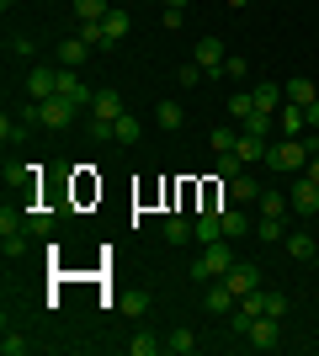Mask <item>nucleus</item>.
Returning a JSON list of instances; mask_svg holds the SVG:
<instances>
[{
	"label": "nucleus",
	"mask_w": 319,
	"mask_h": 356,
	"mask_svg": "<svg viewBox=\"0 0 319 356\" xmlns=\"http://www.w3.org/2000/svg\"><path fill=\"white\" fill-rule=\"evenodd\" d=\"M229 266H234L229 239H213V245H202L197 261H192V277H197V282H218V277H229Z\"/></svg>",
	"instance_id": "nucleus-1"
},
{
	"label": "nucleus",
	"mask_w": 319,
	"mask_h": 356,
	"mask_svg": "<svg viewBox=\"0 0 319 356\" xmlns=\"http://www.w3.org/2000/svg\"><path fill=\"white\" fill-rule=\"evenodd\" d=\"M309 154H319L304 138H282V144H266V170H304Z\"/></svg>",
	"instance_id": "nucleus-2"
},
{
	"label": "nucleus",
	"mask_w": 319,
	"mask_h": 356,
	"mask_svg": "<svg viewBox=\"0 0 319 356\" xmlns=\"http://www.w3.org/2000/svg\"><path fill=\"white\" fill-rule=\"evenodd\" d=\"M85 112L80 102H69V96H48L43 102V128H54V134H64V128H75V118Z\"/></svg>",
	"instance_id": "nucleus-3"
},
{
	"label": "nucleus",
	"mask_w": 319,
	"mask_h": 356,
	"mask_svg": "<svg viewBox=\"0 0 319 356\" xmlns=\"http://www.w3.org/2000/svg\"><path fill=\"white\" fill-rule=\"evenodd\" d=\"M27 96H32V102L59 96V70H54V64H32V70H27Z\"/></svg>",
	"instance_id": "nucleus-4"
},
{
	"label": "nucleus",
	"mask_w": 319,
	"mask_h": 356,
	"mask_svg": "<svg viewBox=\"0 0 319 356\" xmlns=\"http://www.w3.org/2000/svg\"><path fill=\"white\" fill-rule=\"evenodd\" d=\"M245 341L256 346V351H277V346H282V319H272V314H261L256 325H250V335H245Z\"/></svg>",
	"instance_id": "nucleus-5"
},
{
	"label": "nucleus",
	"mask_w": 319,
	"mask_h": 356,
	"mask_svg": "<svg viewBox=\"0 0 319 356\" xmlns=\"http://www.w3.org/2000/svg\"><path fill=\"white\" fill-rule=\"evenodd\" d=\"M234 303H240V298L229 293L224 277H218V282H208V293H202V309H208L213 319H229V314H234Z\"/></svg>",
	"instance_id": "nucleus-6"
},
{
	"label": "nucleus",
	"mask_w": 319,
	"mask_h": 356,
	"mask_svg": "<svg viewBox=\"0 0 319 356\" xmlns=\"http://www.w3.org/2000/svg\"><path fill=\"white\" fill-rule=\"evenodd\" d=\"M59 96H69V102H80L85 112H91V102H96V90L80 80V70H64L59 64Z\"/></svg>",
	"instance_id": "nucleus-7"
},
{
	"label": "nucleus",
	"mask_w": 319,
	"mask_h": 356,
	"mask_svg": "<svg viewBox=\"0 0 319 356\" xmlns=\"http://www.w3.org/2000/svg\"><path fill=\"white\" fill-rule=\"evenodd\" d=\"M224 282H229V293H234V298H245V293H256V287H261V271L250 266V261H234Z\"/></svg>",
	"instance_id": "nucleus-8"
},
{
	"label": "nucleus",
	"mask_w": 319,
	"mask_h": 356,
	"mask_svg": "<svg viewBox=\"0 0 319 356\" xmlns=\"http://www.w3.org/2000/svg\"><path fill=\"white\" fill-rule=\"evenodd\" d=\"M192 64H202L208 74H218L224 70V43H218V38H197V43H192Z\"/></svg>",
	"instance_id": "nucleus-9"
},
{
	"label": "nucleus",
	"mask_w": 319,
	"mask_h": 356,
	"mask_svg": "<svg viewBox=\"0 0 319 356\" xmlns=\"http://www.w3.org/2000/svg\"><path fill=\"white\" fill-rule=\"evenodd\" d=\"M101 32H106V48H117L122 38H128V32H133V16L122 11V6H112V11L101 16Z\"/></svg>",
	"instance_id": "nucleus-10"
},
{
	"label": "nucleus",
	"mask_w": 319,
	"mask_h": 356,
	"mask_svg": "<svg viewBox=\"0 0 319 356\" xmlns=\"http://www.w3.org/2000/svg\"><path fill=\"white\" fill-rule=\"evenodd\" d=\"M192 239H197V245L224 239V218H218V208H208V213H197V218H192Z\"/></svg>",
	"instance_id": "nucleus-11"
},
{
	"label": "nucleus",
	"mask_w": 319,
	"mask_h": 356,
	"mask_svg": "<svg viewBox=\"0 0 319 356\" xmlns=\"http://www.w3.org/2000/svg\"><path fill=\"white\" fill-rule=\"evenodd\" d=\"M288 202H293V213H304V218H309V213H319V181L304 176V181L288 192Z\"/></svg>",
	"instance_id": "nucleus-12"
},
{
	"label": "nucleus",
	"mask_w": 319,
	"mask_h": 356,
	"mask_svg": "<svg viewBox=\"0 0 319 356\" xmlns=\"http://www.w3.org/2000/svg\"><path fill=\"white\" fill-rule=\"evenodd\" d=\"M304 128H309L304 106H293V102H282V106H277V134H282V138H298Z\"/></svg>",
	"instance_id": "nucleus-13"
},
{
	"label": "nucleus",
	"mask_w": 319,
	"mask_h": 356,
	"mask_svg": "<svg viewBox=\"0 0 319 356\" xmlns=\"http://www.w3.org/2000/svg\"><path fill=\"white\" fill-rule=\"evenodd\" d=\"M85 54H91V43H80V38L54 43V64H64V70H80V64H85Z\"/></svg>",
	"instance_id": "nucleus-14"
},
{
	"label": "nucleus",
	"mask_w": 319,
	"mask_h": 356,
	"mask_svg": "<svg viewBox=\"0 0 319 356\" xmlns=\"http://www.w3.org/2000/svg\"><path fill=\"white\" fill-rule=\"evenodd\" d=\"M229 202H234V208H250V202H261V186H256V176H234L229 181Z\"/></svg>",
	"instance_id": "nucleus-15"
},
{
	"label": "nucleus",
	"mask_w": 319,
	"mask_h": 356,
	"mask_svg": "<svg viewBox=\"0 0 319 356\" xmlns=\"http://www.w3.org/2000/svg\"><path fill=\"white\" fill-rule=\"evenodd\" d=\"M282 102H293V106H309V102H319V86L314 80H282Z\"/></svg>",
	"instance_id": "nucleus-16"
},
{
	"label": "nucleus",
	"mask_w": 319,
	"mask_h": 356,
	"mask_svg": "<svg viewBox=\"0 0 319 356\" xmlns=\"http://www.w3.org/2000/svg\"><path fill=\"white\" fill-rule=\"evenodd\" d=\"M218 218H224V239H240V234H256V223L245 218L240 208H218Z\"/></svg>",
	"instance_id": "nucleus-17"
},
{
	"label": "nucleus",
	"mask_w": 319,
	"mask_h": 356,
	"mask_svg": "<svg viewBox=\"0 0 319 356\" xmlns=\"http://www.w3.org/2000/svg\"><path fill=\"white\" fill-rule=\"evenodd\" d=\"M282 245H288L293 261H314V255H319V234H288Z\"/></svg>",
	"instance_id": "nucleus-18"
},
{
	"label": "nucleus",
	"mask_w": 319,
	"mask_h": 356,
	"mask_svg": "<svg viewBox=\"0 0 319 356\" xmlns=\"http://www.w3.org/2000/svg\"><path fill=\"white\" fill-rule=\"evenodd\" d=\"M160 351H165V335H149V330H138L128 341V356H160Z\"/></svg>",
	"instance_id": "nucleus-19"
},
{
	"label": "nucleus",
	"mask_w": 319,
	"mask_h": 356,
	"mask_svg": "<svg viewBox=\"0 0 319 356\" xmlns=\"http://www.w3.org/2000/svg\"><path fill=\"white\" fill-rule=\"evenodd\" d=\"M277 128V112H250V118L240 122V134H250V138H266Z\"/></svg>",
	"instance_id": "nucleus-20"
},
{
	"label": "nucleus",
	"mask_w": 319,
	"mask_h": 356,
	"mask_svg": "<svg viewBox=\"0 0 319 356\" xmlns=\"http://www.w3.org/2000/svg\"><path fill=\"white\" fill-rule=\"evenodd\" d=\"M208 144H213V154H234L240 149V128H213Z\"/></svg>",
	"instance_id": "nucleus-21"
},
{
	"label": "nucleus",
	"mask_w": 319,
	"mask_h": 356,
	"mask_svg": "<svg viewBox=\"0 0 319 356\" xmlns=\"http://www.w3.org/2000/svg\"><path fill=\"white\" fill-rule=\"evenodd\" d=\"M165 351L170 356H192V351H197V335H192V330H170V335H165Z\"/></svg>",
	"instance_id": "nucleus-22"
},
{
	"label": "nucleus",
	"mask_w": 319,
	"mask_h": 356,
	"mask_svg": "<svg viewBox=\"0 0 319 356\" xmlns=\"http://www.w3.org/2000/svg\"><path fill=\"white\" fill-rule=\"evenodd\" d=\"M112 144H138V118L133 112H122V118L112 122Z\"/></svg>",
	"instance_id": "nucleus-23"
},
{
	"label": "nucleus",
	"mask_w": 319,
	"mask_h": 356,
	"mask_svg": "<svg viewBox=\"0 0 319 356\" xmlns=\"http://www.w3.org/2000/svg\"><path fill=\"white\" fill-rule=\"evenodd\" d=\"M250 102H256V112H277V106H282V86H256Z\"/></svg>",
	"instance_id": "nucleus-24"
},
{
	"label": "nucleus",
	"mask_w": 319,
	"mask_h": 356,
	"mask_svg": "<svg viewBox=\"0 0 319 356\" xmlns=\"http://www.w3.org/2000/svg\"><path fill=\"white\" fill-rule=\"evenodd\" d=\"M245 165H261L266 160V138H250V134H240V149H234Z\"/></svg>",
	"instance_id": "nucleus-25"
},
{
	"label": "nucleus",
	"mask_w": 319,
	"mask_h": 356,
	"mask_svg": "<svg viewBox=\"0 0 319 356\" xmlns=\"http://www.w3.org/2000/svg\"><path fill=\"white\" fill-rule=\"evenodd\" d=\"M256 239H261V245H282V239H288V234H282V218H266V213H261V218H256Z\"/></svg>",
	"instance_id": "nucleus-26"
},
{
	"label": "nucleus",
	"mask_w": 319,
	"mask_h": 356,
	"mask_svg": "<svg viewBox=\"0 0 319 356\" xmlns=\"http://www.w3.org/2000/svg\"><path fill=\"white\" fill-rule=\"evenodd\" d=\"M154 122H160V128H181V102H160V106H154Z\"/></svg>",
	"instance_id": "nucleus-27"
},
{
	"label": "nucleus",
	"mask_w": 319,
	"mask_h": 356,
	"mask_svg": "<svg viewBox=\"0 0 319 356\" xmlns=\"http://www.w3.org/2000/svg\"><path fill=\"white\" fill-rule=\"evenodd\" d=\"M261 213H266V218H282V213H293V202L282 192H261Z\"/></svg>",
	"instance_id": "nucleus-28"
},
{
	"label": "nucleus",
	"mask_w": 319,
	"mask_h": 356,
	"mask_svg": "<svg viewBox=\"0 0 319 356\" xmlns=\"http://www.w3.org/2000/svg\"><path fill=\"white\" fill-rule=\"evenodd\" d=\"M27 351H32L27 335H16V330H6V335H0V356H27Z\"/></svg>",
	"instance_id": "nucleus-29"
},
{
	"label": "nucleus",
	"mask_w": 319,
	"mask_h": 356,
	"mask_svg": "<svg viewBox=\"0 0 319 356\" xmlns=\"http://www.w3.org/2000/svg\"><path fill=\"white\" fill-rule=\"evenodd\" d=\"M22 229H27V213H16V208H6V213H0V239L22 234Z\"/></svg>",
	"instance_id": "nucleus-30"
},
{
	"label": "nucleus",
	"mask_w": 319,
	"mask_h": 356,
	"mask_svg": "<svg viewBox=\"0 0 319 356\" xmlns=\"http://www.w3.org/2000/svg\"><path fill=\"white\" fill-rule=\"evenodd\" d=\"M106 11H112L106 0H75V16H80V22H101Z\"/></svg>",
	"instance_id": "nucleus-31"
},
{
	"label": "nucleus",
	"mask_w": 319,
	"mask_h": 356,
	"mask_svg": "<svg viewBox=\"0 0 319 356\" xmlns=\"http://www.w3.org/2000/svg\"><path fill=\"white\" fill-rule=\"evenodd\" d=\"M75 38H80V43H91V48H106V32H101V22H80V27H75Z\"/></svg>",
	"instance_id": "nucleus-32"
},
{
	"label": "nucleus",
	"mask_w": 319,
	"mask_h": 356,
	"mask_svg": "<svg viewBox=\"0 0 319 356\" xmlns=\"http://www.w3.org/2000/svg\"><path fill=\"white\" fill-rule=\"evenodd\" d=\"M218 80H250V64H245L240 54H229V59H224V70H218Z\"/></svg>",
	"instance_id": "nucleus-33"
},
{
	"label": "nucleus",
	"mask_w": 319,
	"mask_h": 356,
	"mask_svg": "<svg viewBox=\"0 0 319 356\" xmlns=\"http://www.w3.org/2000/svg\"><path fill=\"white\" fill-rule=\"evenodd\" d=\"M165 239L170 245H186L192 239V218H165Z\"/></svg>",
	"instance_id": "nucleus-34"
},
{
	"label": "nucleus",
	"mask_w": 319,
	"mask_h": 356,
	"mask_svg": "<svg viewBox=\"0 0 319 356\" xmlns=\"http://www.w3.org/2000/svg\"><path fill=\"white\" fill-rule=\"evenodd\" d=\"M250 112H256V102H250V90H234V102H229V118H234V122H245Z\"/></svg>",
	"instance_id": "nucleus-35"
},
{
	"label": "nucleus",
	"mask_w": 319,
	"mask_h": 356,
	"mask_svg": "<svg viewBox=\"0 0 319 356\" xmlns=\"http://www.w3.org/2000/svg\"><path fill=\"white\" fill-rule=\"evenodd\" d=\"M22 134H27V128H22V122H11V112H6V118H0V144L11 149L16 138H22Z\"/></svg>",
	"instance_id": "nucleus-36"
},
{
	"label": "nucleus",
	"mask_w": 319,
	"mask_h": 356,
	"mask_svg": "<svg viewBox=\"0 0 319 356\" xmlns=\"http://www.w3.org/2000/svg\"><path fill=\"white\" fill-rule=\"evenodd\" d=\"M27 234H54V213H27Z\"/></svg>",
	"instance_id": "nucleus-37"
},
{
	"label": "nucleus",
	"mask_w": 319,
	"mask_h": 356,
	"mask_svg": "<svg viewBox=\"0 0 319 356\" xmlns=\"http://www.w3.org/2000/svg\"><path fill=\"white\" fill-rule=\"evenodd\" d=\"M288 309H293V298H282V293H266V314H272V319H288Z\"/></svg>",
	"instance_id": "nucleus-38"
},
{
	"label": "nucleus",
	"mask_w": 319,
	"mask_h": 356,
	"mask_svg": "<svg viewBox=\"0 0 319 356\" xmlns=\"http://www.w3.org/2000/svg\"><path fill=\"white\" fill-rule=\"evenodd\" d=\"M202 74H208V70H202V64H181V74H176V80H181V86H197Z\"/></svg>",
	"instance_id": "nucleus-39"
},
{
	"label": "nucleus",
	"mask_w": 319,
	"mask_h": 356,
	"mask_svg": "<svg viewBox=\"0 0 319 356\" xmlns=\"http://www.w3.org/2000/svg\"><path fill=\"white\" fill-rule=\"evenodd\" d=\"M122 309H128V314H144V309H149V298H144V293H128V298H122Z\"/></svg>",
	"instance_id": "nucleus-40"
},
{
	"label": "nucleus",
	"mask_w": 319,
	"mask_h": 356,
	"mask_svg": "<svg viewBox=\"0 0 319 356\" xmlns=\"http://www.w3.org/2000/svg\"><path fill=\"white\" fill-rule=\"evenodd\" d=\"M6 255H11V261H22V255H27V239L11 234V239H6Z\"/></svg>",
	"instance_id": "nucleus-41"
},
{
	"label": "nucleus",
	"mask_w": 319,
	"mask_h": 356,
	"mask_svg": "<svg viewBox=\"0 0 319 356\" xmlns=\"http://www.w3.org/2000/svg\"><path fill=\"white\" fill-rule=\"evenodd\" d=\"M304 118H309V128H319V102H309V106H304Z\"/></svg>",
	"instance_id": "nucleus-42"
},
{
	"label": "nucleus",
	"mask_w": 319,
	"mask_h": 356,
	"mask_svg": "<svg viewBox=\"0 0 319 356\" xmlns=\"http://www.w3.org/2000/svg\"><path fill=\"white\" fill-rule=\"evenodd\" d=\"M304 176H309V181H319V154H309V165H304Z\"/></svg>",
	"instance_id": "nucleus-43"
},
{
	"label": "nucleus",
	"mask_w": 319,
	"mask_h": 356,
	"mask_svg": "<svg viewBox=\"0 0 319 356\" xmlns=\"http://www.w3.org/2000/svg\"><path fill=\"white\" fill-rule=\"evenodd\" d=\"M224 6H234V11H245V6H250V0H224Z\"/></svg>",
	"instance_id": "nucleus-44"
},
{
	"label": "nucleus",
	"mask_w": 319,
	"mask_h": 356,
	"mask_svg": "<svg viewBox=\"0 0 319 356\" xmlns=\"http://www.w3.org/2000/svg\"><path fill=\"white\" fill-rule=\"evenodd\" d=\"M0 6H6V11H11V6H22V0H0Z\"/></svg>",
	"instance_id": "nucleus-45"
},
{
	"label": "nucleus",
	"mask_w": 319,
	"mask_h": 356,
	"mask_svg": "<svg viewBox=\"0 0 319 356\" xmlns=\"http://www.w3.org/2000/svg\"><path fill=\"white\" fill-rule=\"evenodd\" d=\"M165 6H181V11H186V0H165Z\"/></svg>",
	"instance_id": "nucleus-46"
}]
</instances>
